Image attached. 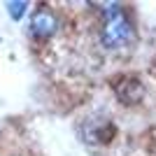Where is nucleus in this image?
I'll return each mask as SVG.
<instances>
[{
  "label": "nucleus",
  "mask_w": 156,
  "mask_h": 156,
  "mask_svg": "<svg viewBox=\"0 0 156 156\" xmlns=\"http://www.w3.org/2000/svg\"><path fill=\"white\" fill-rule=\"evenodd\" d=\"M133 35H135L133 23L128 21L124 9L119 5H110V9H105V23H103V33H100L103 44L107 49H124L133 40Z\"/></svg>",
  "instance_id": "nucleus-1"
},
{
  "label": "nucleus",
  "mask_w": 156,
  "mask_h": 156,
  "mask_svg": "<svg viewBox=\"0 0 156 156\" xmlns=\"http://www.w3.org/2000/svg\"><path fill=\"white\" fill-rule=\"evenodd\" d=\"M0 156H30L26 149L16 147L14 142H0Z\"/></svg>",
  "instance_id": "nucleus-5"
},
{
  "label": "nucleus",
  "mask_w": 156,
  "mask_h": 156,
  "mask_svg": "<svg viewBox=\"0 0 156 156\" xmlns=\"http://www.w3.org/2000/svg\"><path fill=\"white\" fill-rule=\"evenodd\" d=\"M142 93H144V89H142V84H140V82H126V89L117 86L119 100H121V103H128V105L137 103V100L142 98Z\"/></svg>",
  "instance_id": "nucleus-4"
},
{
  "label": "nucleus",
  "mask_w": 156,
  "mask_h": 156,
  "mask_svg": "<svg viewBox=\"0 0 156 156\" xmlns=\"http://www.w3.org/2000/svg\"><path fill=\"white\" fill-rule=\"evenodd\" d=\"M114 135V126L112 121H86V133H84V142L91 144H105L110 142V137Z\"/></svg>",
  "instance_id": "nucleus-3"
},
{
  "label": "nucleus",
  "mask_w": 156,
  "mask_h": 156,
  "mask_svg": "<svg viewBox=\"0 0 156 156\" xmlns=\"http://www.w3.org/2000/svg\"><path fill=\"white\" fill-rule=\"evenodd\" d=\"M58 30V16L54 9L49 7H40L30 14V21H28V35H30L35 42H44Z\"/></svg>",
  "instance_id": "nucleus-2"
}]
</instances>
